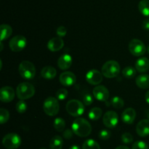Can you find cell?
<instances>
[{
    "mask_svg": "<svg viewBox=\"0 0 149 149\" xmlns=\"http://www.w3.org/2000/svg\"><path fill=\"white\" fill-rule=\"evenodd\" d=\"M93 96L97 100L100 102H107L109 98V91L106 87L104 86H97L93 89Z\"/></svg>",
    "mask_w": 149,
    "mask_h": 149,
    "instance_id": "7c38bea8",
    "label": "cell"
},
{
    "mask_svg": "<svg viewBox=\"0 0 149 149\" xmlns=\"http://www.w3.org/2000/svg\"><path fill=\"white\" fill-rule=\"evenodd\" d=\"M111 105L116 109H121L125 105V102L120 96H113L111 99Z\"/></svg>",
    "mask_w": 149,
    "mask_h": 149,
    "instance_id": "f1b7e54d",
    "label": "cell"
},
{
    "mask_svg": "<svg viewBox=\"0 0 149 149\" xmlns=\"http://www.w3.org/2000/svg\"><path fill=\"white\" fill-rule=\"evenodd\" d=\"M22 140L16 133H9L2 139V145L7 149H17L21 145Z\"/></svg>",
    "mask_w": 149,
    "mask_h": 149,
    "instance_id": "52a82bcc",
    "label": "cell"
},
{
    "mask_svg": "<svg viewBox=\"0 0 149 149\" xmlns=\"http://www.w3.org/2000/svg\"><path fill=\"white\" fill-rule=\"evenodd\" d=\"M103 74L97 70H89L86 74V80L90 85L93 86H98L103 81Z\"/></svg>",
    "mask_w": 149,
    "mask_h": 149,
    "instance_id": "8fae6325",
    "label": "cell"
},
{
    "mask_svg": "<svg viewBox=\"0 0 149 149\" xmlns=\"http://www.w3.org/2000/svg\"><path fill=\"white\" fill-rule=\"evenodd\" d=\"M82 100L83 103L85 105H87V106H90L93 104V96L90 92L85 91L84 93H83L82 94Z\"/></svg>",
    "mask_w": 149,
    "mask_h": 149,
    "instance_id": "4dcf8cb0",
    "label": "cell"
},
{
    "mask_svg": "<svg viewBox=\"0 0 149 149\" xmlns=\"http://www.w3.org/2000/svg\"><path fill=\"white\" fill-rule=\"evenodd\" d=\"M136 69L132 67H126L122 70V75L126 78H132L136 75Z\"/></svg>",
    "mask_w": 149,
    "mask_h": 149,
    "instance_id": "83f0119b",
    "label": "cell"
},
{
    "mask_svg": "<svg viewBox=\"0 0 149 149\" xmlns=\"http://www.w3.org/2000/svg\"><path fill=\"white\" fill-rule=\"evenodd\" d=\"M43 110L49 116H55L58 113L60 110L59 102L57 98L49 96L45 100L43 104Z\"/></svg>",
    "mask_w": 149,
    "mask_h": 149,
    "instance_id": "8992f818",
    "label": "cell"
},
{
    "mask_svg": "<svg viewBox=\"0 0 149 149\" xmlns=\"http://www.w3.org/2000/svg\"><path fill=\"white\" fill-rule=\"evenodd\" d=\"M64 46L63 39L59 37H53L47 42V48L52 52H57L62 49Z\"/></svg>",
    "mask_w": 149,
    "mask_h": 149,
    "instance_id": "9a60e30c",
    "label": "cell"
},
{
    "mask_svg": "<svg viewBox=\"0 0 149 149\" xmlns=\"http://www.w3.org/2000/svg\"><path fill=\"white\" fill-rule=\"evenodd\" d=\"M65 109L68 114L74 117H79L84 113V105L78 99H71L67 102Z\"/></svg>",
    "mask_w": 149,
    "mask_h": 149,
    "instance_id": "5b68a950",
    "label": "cell"
},
{
    "mask_svg": "<svg viewBox=\"0 0 149 149\" xmlns=\"http://www.w3.org/2000/svg\"><path fill=\"white\" fill-rule=\"evenodd\" d=\"M69 149H81V148L78 145H73L69 148Z\"/></svg>",
    "mask_w": 149,
    "mask_h": 149,
    "instance_id": "60d3db41",
    "label": "cell"
},
{
    "mask_svg": "<svg viewBox=\"0 0 149 149\" xmlns=\"http://www.w3.org/2000/svg\"><path fill=\"white\" fill-rule=\"evenodd\" d=\"M135 69L141 73L146 72L149 70V59L146 57H141L135 62Z\"/></svg>",
    "mask_w": 149,
    "mask_h": 149,
    "instance_id": "d6986e66",
    "label": "cell"
},
{
    "mask_svg": "<svg viewBox=\"0 0 149 149\" xmlns=\"http://www.w3.org/2000/svg\"><path fill=\"white\" fill-rule=\"evenodd\" d=\"M121 71V67L119 63L114 60H110L105 63L101 69V72L103 76L107 78H113L117 77Z\"/></svg>",
    "mask_w": 149,
    "mask_h": 149,
    "instance_id": "7a4b0ae2",
    "label": "cell"
},
{
    "mask_svg": "<svg viewBox=\"0 0 149 149\" xmlns=\"http://www.w3.org/2000/svg\"><path fill=\"white\" fill-rule=\"evenodd\" d=\"M82 149H100V145L93 139L85 140L82 145Z\"/></svg>",
    "mask_w": 149,
    "mask_h": 149,
    "instance_id": "4316f807",
    "label": "cell"
},
{
    "mask_svg": "<svg viewBox=\"0 0 149 149\" xmlns=\"http://www.w3.org/2000/svg\"><path fill=\"white\" fill-rule=\"evenodd\" d=\"M121 139L125 144H130L132 142H133V137L129 132H125L124 134H122Z\"/></svg>",
    "mask_w": 149,
    "mask_h": 149,
    "instance_id": "e575fe53",
    "label": "cell"
},
{
    "mask_svg": "<svg viewBox=\"0 0 149 149\" xmlns=\"http://www.w3.org/2000/svg\"><path fill=\"white\" fill-rule=\"evenodd\" d=\"M39 149H47V148H41Z\"/></svg>",
    "mask_w": 149,
    "mask_h": 149,
    "instance_id": "bcb514c9",
    "label": "cell"
},
{
    "mask_svg": "<svg viewBox=\"0 0 149 149\" xmlns=\"http://www.w3.org/2000/svg\"><path fill=\"white\" fill-rule=\"evenodd\" d=\"M56 34L58 35V37L62 38L63 37H65L67 34V29L65 26H61L57 29L56 30Z\"/></svg>",
    "mask_w": 149,
    "mask_h": 149,
    "instance_id": "8d00e7d4",
    "label": "cell"
},
{
    "mask_svg": "<svg viewBox=\"0 0 149 149\" xmlns=\"http://www.w3.org/2000/svg\"><path fill=\"white\" fill-rule=\"evenodd\" d=\"M16 94L20 100L30 99L35 94V88L29 82H23L17 86Z\"/></svg>",
    "mask_w": 149,
    "mask_h": 149,
    "instance_id": "3957f363",
    "label": "cell"
},
{
    "mask_svg": "<svg viewBox=\"0 0 149 149\" xmlns=\"http://www.w3.org/2000/svg\"><path fill=\"white\" fill-rule=\"evenodd\" d=\"M74 131H73L72 129H67L64 130L63 133V136L65 139L66 140H69V139H71L73 137V135H74Z\"/></svg>",
    "mask_w": 149,
    "mask_h": 149,
    "instance_id": "74e56055",
    "label": "cell"
},
{
    "mask_svg": "<svg viewBox=\"0 0 149 149\" xmlns=\"http://www.w3.org/2000/svg\"><path fill=\"white\" fill-rule=\"evenodd\" d=\"M0 39L1 42H3L5 39H8L13 34V29L8 24H1L0 26Z\"/></svg>",
    "mask_w": 149,
    "mask_h": 149,
    "instance_id": "7402d4cb",
    "label": "cell"
},
{
    "mask_svg": "<svg viewBox=\"0 0 149 149\" xmlns=\"http://www.w3.org/2000/svg\"><path fill=\"white\" fill-rule=\"evenodd\" d=\"M145 100L146 102H147V103L149 104V91L146 93V95H145Z\"/></svg>",
    "mask_w": 149,
    "mask_h": 149,
    "instance_id": "ab89813d",
    "label": "cell"
},
{
    "mask_svg": "<svg viewBox=\"0 0 149 149\" xmlns=\"http://www.w3.org/2000/svg\"><path fill=\"white\" fill-rule=\"evenodd\" d=\"M60 83L65 87H70L74 86L77 81V77L75 74L70 71L64 72L61 73L59 77Z\"/></svg>",
    "mask_w": 149,
    "mask_h": 149,
    "instance_id": "4fadbf2b",
    "label": "cell"
},
{
    "mask_svg": "<svg viewBox=\"0 0 149 149\" xmlns=\"http://www.w3.org/2000/svg\"><path fill=\"white\" fill-rule=\"evenodd\" d=\"M132 149H149L146 143L142 140H138L135 142L132 146Z\"/></svg>",
    "mask_w": 149,
    "mask_h": 149,
    "instance_id": "836d02e7",
    "label": "cell"
},
{
    "mask_svg": "<svg viewBox=\"0 0 149 149\" xmlns=\"http://www.w3.org/2000/svg\"><path fill=\"white\" fill-rule=\"evenodd\" d=\"M57 74V70L55 67L51 66L45 67L41 71V76L46 80H52L55 78Z\"/></svg>",
    "mask_w": 149,
    "mask_h": 149,
    "instance_id": "ffe728a7",
    "label": "cell"
},
{
    "mask_svg": "<svg viewBox=\"0 0 149 149\" xmlns=\"http://www.w3.org/2000/svg\"><path fill=\"white\" fill-rule=\"evenodd\" d=\"M147 51H148V54H149V46L148 47V49H147Z\"/></svg>",
    "mask_w": 149,
    "mask_h": 149,
    "instance_id": "f6af8a7d",
    "label": "cell"
},
{
    "mask_svg": "<svg viewBox=\"0 0 149 149\" xmlns=\"http://www.w3.org/2000/svg\"><path fill=\"white\" fill-rule=\"evenodd\" d=\"M68 95V91L65 89H58L56 93V98L58 100H64L67 98Z\"/></svg>",
    "mask_w": 149,
    "mask_h": 149,
    "instance_id": "d6a6232c",
    "label": "cell"
},
{
    "mask_svg": "<svg viewBox=\"0 0 149 149\" xmlns=\"http://www.w3.org/2000/svg\"><path fill=\"white\" fill-rule=\"evenodd\" d=\"M19 74L26 80H31L36 74V67L34 64L29 61H23L18 67Z\"/></svg>",
    "mask_w": 149,
    "mask_h": 149,
    "instance_id": "277c9868",
    "label": "cell"
},
{
    "mask_svg": "<svg viewBox=\"0 0 149 149\" xmlns=\"http://www.w3.org/2000/svg\"><path fill=\"white\" fill-rule=\"evenodd\" d=\"M72 57L70 54L64 53L59 57L58 60V66L61 70H65L70 68L72 64Z\"/></svg>",
    "mask_w": 149,
    "mask_h": 149,
    "instance_id": "e0dca14e",
    "label": "cell"
},
{
    "mask_svg": "<svg viewBox=\"0 0 149 149\" xmlns=\"http://www.w3.org/2000/svg\"><path fill=\"white\" fill-rule=\"evenodd\" d=\"M136 118V111L132 108L125 109L122 113V120L125 124H132Z\"/></svg>",
    "mask_w": 149,
    "mask_h": 149,
    "instance_id": "ac0fdd59",
    "label": "cell"
},
{
    "mask_svg": "<svg viewBox=\"0 0 149 149\" xmlns=\"http://www.w3.org/2000/svg\"><path fill=\"white\" fill-rule=\"evenodd\" d=\"M128 48L130 53L135 56H141L146 52V45L142 41L138 39H132L130 42Z\"/></svg>",
    "mask_w": 149,
    "mask_h": 149,
    "instance_id": "ba28073f",
    "label": "cell"
},
{
    "mask_svg": "<svg viewBox=\"0 0 149 149\" xmlns=\"http://www.w3.org/2000/svg\"><path fill=\"white\" fill-rule=\"evenodd\" d=\"M10 118V112L5 108L0 109V124H4L8 121Z\"/></svg>",
    "mask_w": 149,
    "mask_h": 149,
    "instance_id": "f546056e",
    "label": "cell"
},
{
    "mask_svg": "<svg viewBox=\"0 0 149 149\" xmlns=\"http://www.w3.org/2000/svg\"><path fill=\"white\" fill-rule=\"evenodd\" d=\"M137 134L140 137H145L149 135V119H143L136 126Z\"/></svg>",
    "mask_w": 149,
    "mask_h": 149,
    "instance_id": "2e32d148",
    "label": "cell"
},
{
    "mask_svg": "<svg viewBox=\"0 0 149 149\" xmlns=\"http://www.w3.org/2000/svg\"><path fill=\"white\" fill-rule=\"evenodd\" d=\"M73 131L77 136L86 137L92 132V126L87 120L83 118H77L73 122L71 126Z\"/></svg>",
    "mask_w": 149,
    "mask_h": 149,
    "instance_id": "6da1fadb",
    "label": "cell"
},
{
    "mask_svg": "<svg viewBox=\"0 0 149 149\" xmlns=\"http://www.w3.org/2000/svg\"><path fill=\"white\" fill-rule=\"evenodd\" d=\"M103 124L108 128H114L117 126L119 122L118 114L115 111H107L103 117Z\"/></svg>",
    "mask_w": 149,
    "mask_h": 149,
    "instance_id": "30bf717a",
    "label": "cell"
},
{
    "mask_svg": "<svg viewBox=\"0 0 149 149\" xmlns=\"http://www.w3.org/2000/svg\"><path fill=\"white\" fill-rule=\"evenodd\" d=\"M53 127L56 131L62 132L64 131L65 127V121L62 118H56L54 120Z\"/></svg>",
    "mask_w": 149,
    "mask_h": 149,
    "instance_id": "484cf974",
    "label": "cell"
},
{
    "mask_svg": "<svg viewBox=\"0 0 149 149\" xmlns=\"http://www.w3.org/2000/svg\"><path fill=\"white\" fill-rule=\"evenodd\" d=\"M15 91L10 86H3L0 89V100L3 102H10L15 98Z\"/></svg>",
    "mask_w": 149,
    "mask_h": 149,
    "instance_id": "5bb4252c",
    "label": "cell"
},
{
    "mask_svg": "<svg viewBox=\"0 0 149 149\" xmlns=\"http://www.w3.org/2000/svg\"><path fill=\"white\" fill-rule=\"evenodd\" d=\"M27 45V39L23 35H16L10 39L9 46L13 52H20Z\"/></svg>",
    "mask_w": 149,
    "mask_h": 149,
    "instance_id": "9c48e42d",
    "label": "cell"
},
{
    "mask_svg": "<svg viewBox=\"0 0 149 149\" xmlns=\"http://www.w3.org/2000/svg\"><path fill=\"white\" fill-rule=\"evenodd\" d=\"M115 149H130V148L126 145H119L118 146V147H116Z\"/></svg>",
    "mask_w": 149,
    "mask_h": 149,
    "instance_id": "b9f144b4",
    "label": "cell"
},
{
    "mask_svg": "<svg viewBox=\"0 0 149 149\" xmlns=\"http://www.w3.org/2000/svg\"><path fill=\"white\" fill-rule=\"evenodd\" d=\"M63 146V140L62 137L55 135L51 139L49 143V149H62Z\"/></svg>",
    "mask_w": 149,
    "mask_h": 149,
    "instance_id": "603a6c76",
    "label": "cell"
},
{
    "mask_svg": "<svg viewBox=\"0 0 149 149\" xmlns=\"http://www.w3.org/2000/svg\"><path fill=\"white\" fill-rule=\"evenodd\" d=\"M0 45H1V50H0V51H2V49H3V44H2V42H0Z\"/></svg>",
    "mask_w": 149,
    "mask_h": 149,
    "instance_id": "7bdbcfd3",
    "label": "cell"
},
{
    "mask_svg": "<svg viewBox=\"0 0 149 149\" xmlns=\"http://www.w3.org/2000/svg\"><path fill=\"white\" fill-rule=\"evenodd\" d=\"M111 136V131L108 129H102L98 133V137L102 140H108Z\"/></svg>",
    "mask_w": 149,
    "mask_h": 149,
    "instance_id": "d590c367",
    "label": "cell"
},
{
    "mask_svg": "<svg viewBox=\"0 0 149 149\" xmlns=\"http://www.w3.org/2000/svg\"><path fill=\"white\" fill-rule=\"evenodd\" d=\"M16 110L19 112V113H24L26 110H27V104L24 100H20L19 102H17L16 104Z\"/></svg>",
    "mask_w": 149,
    "mask_h": 149,
    "instance_id": "1f68e13d",
    "label": "cell"
},
{
    "mask_svg": "<svg viewBox=\"0 0 149 149\" xmlns=\"http://www.w3.org/2000/svg\"><path fill=\"white\" fill-rule=\"evenodd\" d=\"M102 114H103V111H102L101 108L95 107V108H92L89 111L88 117L92 121H97L101 117Z\"/></svg>",
    "mask_w": 149,
    "mask_h": 149,
    "instance_id": "d4e9b609",
    "label": "cell"
},
{
    "mask_svg": "<svg viewBox=\"0 0 149 149\" xmlns=\"http://www.w3.org/2000/svg\"><path fill=\"white\" fill-rule=\"evenodd\" d=\"M0 64H1V67H0V70H1V68H2V61H1V60H0Z\"/></svg>",
    "mask_w": 149,
    "mask_h": 149,
    "instance_id": "ee69618b",
    "label": "cell"
},
{
    "mask_svg": "<svg viewBox=\"0 0 149 149\" xmlns=\"http://www.w3.org/2000/svg\"><path fill=\"white\" fill-rule=\"evenodd\" d=\"M142 27L145 30H149V18L143 21Z\"/></svg>",
    "mask_w": 149,
    "mask_h": 149,
    "instance_id": "f35d334b",
    "label": "cell"
},
{
    "mask_svg": "<svg viewBox=\"0 0 149 149\" xmlns=\"http://www.w3.org/2000/svg\"><path fill=\"white\" fill-rule=\"evenodd\" d=\"M138 10L143 15L149 17V0H141L138 4Z\"/></svg>",
    "mask_w": 149,
    "mask_h": 149,
    "instance_id": "cb8c5ba5",
    "label": "cell"
},
{
    "mask_svg": "<svg viewBox=\"0 0 149 149\" xmlns=\"http://www.w3.org/2000/svg\"><path fill=\"white\" fill-rule=\"evenodd\" d=\"M135 83L138 87L142 89H147L149 88V74H141L135 79Z\"/></svg>",
    "mask_w": 149,
    "mask_h": 149,
    "instance_id": "44dd1931",
    "label": "cell"
}]
</instances>
